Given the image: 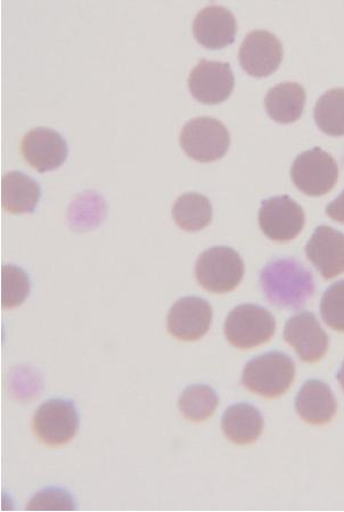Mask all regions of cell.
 Here are the masks:
<instances>
[{"label": "cell", "mask_w": 344, "mask_h": 512, "mask_svg": "<svg viewBox=\"0 0 344 512\" xmlns=\"http://www.w3.org/2000/svg\"><path fill=\"white\" fill-rule=\"evenodd\" d=\"M266 299L277 308L298 310L315 293L311 272L296 259L269 262L260 274Z\"/></svg>", "instance_id": "cell-1"}, {"label": "cell", "mask_w": 344, "mask_h": 512, "mask_svg": "<svg viewBox=\"0 0 344 512\" xmlns=\"http://www.w3.org/2000/svg\"><path fill=\"white\" fill-rule=\"evenodd\" d=\"M296 378V363L280 351L253 358L243 370L242 384L248 391L266 399H275L291 387Z\"/></svg>", "instance_id": "cell-2"}, {"label": "cell", "mask_w": 344, "mask_h": 512, "mask_svg": "<svg viewBox=\"0 0 344 512\" xmlns=\"http://www.w3.org/2000/svg\"><path fill=\"white\" fill-rule=\"evenodd\" d=\"M244 262L231 247L215 246L204 251L195 264V277L208 292L226 294L242 282Z\"/></svg>", "instance_id": "cell-3"}, {"label": "cell", "mask_w": 344, "mask_h": 512, "mask_svg": "<svg viewBox=\"0 0 344 512\" xmlns=\"http://www.w3.org/2000/svg\"><path fill=\"white\" fill-rule=\"evenodd\" d=\"M227 341L235 348L250 350L272 340L276 320L266 308L256 304H241L231 312L224 327Z\"/></svg>", "instance_id": "cell-4"}, {"label": "cell", "mask_w": 344, "mask_h": 512, "mask_svg": "<svg viewBox=\"0 0 344 512\" xmlns=\"http://www.w3.org/2000/svg\"><path fill=\"white\" fill-rule=\"evenodd\" d=\"M179 142L191 159L208 163L224 158L231 146V135L223 122L200 117L186 123Z\"/></svg>", "instance_id": "cell-5"}, {"label": "cell", "mask_w": 344, "mask_h": 512, "mask_svg": "<svg viewBox=\"0 0 344 512\" xmlns=\"http://www.w3.org/2000/svg\"><path fill=\"white\" fill-rule=\"evenodd\" d=\"M294 186L303 194L313 197L330 193L337 185L339 167L330 153L315 147L301 153L291 168Z\"/></svg>", "instance_id": "cell-6"}, {"label": "cell", "mask_w": 344, "mask_h": 512, "mask_svg": "<svg viewBox=\"0 0 344 512\" xmlns=\"http://www.w3.org/2000/svg\"><path fill=\"white\" fill-rule=\"evenodd\" d=\"M37 439L48 447H61L76 436L79 416L70 400H48L40 406L32 420Z\"/></svg>", "instance_id": "cell-7"}, {"label": "cell", "mask_w": 344, "mask_h": 512, "mask_svg": "<svg viewBox=\"0 0 344 512\" xmlns=\"http://www.w3.org/2000/svg\"><path fill=\"white\" fill-rule=\"evenodd\" d=\"M306 224V214L290 196H275L261 202L259 226L262 233L277 243L297 238Z\"/></svg>", "instance_id": "cell-8"}, {"label": "cell", "mask_w": 344, "mask_h": 512, "mask_svg": "<svg viewBox=\"0 0 344 512\" xmlns=\"http://www.w3.org/2000/svg\"><path fill=\"white\" fill-rule=\"evenodd\" d=\"M283 56V45L274 33L256 30L251 31L243 40L239 61L249 76L266 78L280 68Z\"/></svg>", "instance_id": "cell-9"}, {"label": "cell", "mask_w": 344, "mask_h": 512, "mask_svg": "<svg viewBox=\"0 0 344 512\" xmlns=\"http://www.w3.org/2000/svg\"><path fill=\"white\" fill-rule=\"evenodd\" d=\"M235 86L231 64L201 60L188 78L192 96L203 104L217 105L232 95Z\"/></svg>", "instance_id": "cell-10"}, {"label": "cell", "mask_w": 344, "mask_h": 512, "mask_svg": "<svg viewBox=\"0 0 344 512\" xmlns=\"http://www.w3.org/2000/svg\"><path fill=\"white\" fill-rule=\"evenodd\" d=\"M212 317L214 311L208 301L196 296L183 297L168 313V332L180 341H199L209 332Z\"/></svg>", "instance_id": "cell-11"}, {"label": "cell", "mask_w": 344, "mask_h": 512, "mask_svg": "<svg viewBox=\"0 0 344 512\" xmlns=\"http://www.w3.org/2000/svg\"><path fill=\"white\" fill-rule=\"evenodd\" d=\"M284 340L306 363L321 361L329 350V336L311 312H300L286 321Z\"/></svg>", "instance_id": "cell-12"}, {"label": "cell", "mask_w": 344, "mask_h": 512, "mask_svg": "<svg viewBox=\"0 0 344 512\" xmlns=\"http://www.w3.org/2000/svg\"><path fill=\"white\" fill-rule=\"evenodd\" d=\"M20 151L31 168L44 173L63 165L68 158L69 147L59 132L40 127L22 138Z\"/></svg>", "instance_id": "cell-13"}, {"label": "cell", "mask_w": 344, "mask_h": 512, "mask_svg": "<svg viewBox=\"0 0 344 512\" xmlns=\"http://www.w3.org/2000/svg\"><path fill=\"white\" fill-rule=\"evenodd\" d=\"M306 255L324 279L344 274V234L330 226L318 227L306 245Z\"/></svg>", "instance_id": "cell-14"}, {"label": "cell", "mask_w": 344, "mask_h": 512, "mask_svg": "<svg viewBox=\"0 0 344 512\" xmlns=\"http://www.w3.org/2000/svg\"><path fill=\"white\" fill-rule=\"evenodd\" d=\"M237 33V22L228 8L220 5L204 7L196 14L193 35L203 47L223 49L232 45Z\"/></svg>", "instance_id": "cell-15"}, {"label": "cell", "mask_w": 344, "mask_h": 512, "mask_svg": "<svg viewBox=\"0 0 344 512\" xmlns=\"http://www.w3.org/2000/svg\"><path fill=\"white\" fill-rule=\"evenodd\" d=\"M296 410L306 423L325 425L337 415L338 403L329 385L318 379H310L297 395Z\"/></svg>", "instance_id": "cell-16"}, {"label": "cell", "mask_w": 344, "mask_h": 512, "mask_svg": "<svg viewBox=\"0 0 344 512\" xmlns=\"http://www.w3.org/2000/svg\"><path fill=\"white\" fill-rule=\"evenodd\" d=\"M221 428L229 441L239 445L252 444L264 431V417L252 404L237 403L225 411Z\"/></svg>", "instance_id": "cell-17"}, {"label": "cell", "mask_w": 344, "mask_h": 512, "mask_svg": "<svg viewBox=\"0 0 344 512\" xmlns=\"http://www.w3.org/2000/svg\"><path fill=\"white\" fill-rule=\"evenodd\" d=\"M306 90L297 82H283L270 89L265 109L272 120L282 125L297 122L305 111Z\"/></svg>", "instance_id": "cell-18"}, {"label": "cell", "mask_w": 344, "mask_h": 512, "mask_svg": "<svg viewBox=\"0 0 344 512\" xmlns=\"http://www.w3.org/2000/svg\"><path fill=\"white\" fill-rule=\"evenodd\" d=\"M42 197L35 179L20 171H10L2 178L3 208L12 214L34 213Z\"/></svg>", "instance_id": "cell-19"}, {"label": "cell", "mask_w": 344, "mask_h": 512, "mask_svg": "<svg viewBox=\"0 0 344 512\" xmlns=\"http://www.w3.org/2000/svg\"><path fill=\"white\" fill-rule=\"evenodd\" d=\"M212 205L208 197L187 193L177 198L172 208V218L177 226L188 233L207 228L212 221Z\"/></svg>", "instance_id": "cell-20"}, {"label": "cell", "mask_w": 344, "mask_h": 512, "mask_svg": "<svg viewBox=\"0 0 344 512\" xmlns=\"http://www.w3.org/2000/svg\"><path fill=\"white\" fill-rule=\"evenodd\" d=\"M316 125L324 134L344 136V88H334L319 97L315 106Z\"/></svg>", "instance_id": "cell-21"}, {"label": "cell", "mask_w": 344, "mask_h": 512, "mask_svg": "<svg viewBox=\"0 0 344 512\" xmlns=\"http://www.w3.org/2000/svg\"><path fill=\"white\" fill-rule=\"evenodd\" d=\"M219 398L214 388L208 385H192L180 395L178 407L182 415L195 423L209 419L215 414Z\"/></svg>", "instance_id": "cell-22"}, {"label": "cell", "mask_w": 344, "mask_h": 512, "mask_svg": "<svg viewBox=\"0 0 344 512\" xmlns=\"http://www.w3.org/2000/svg\"><path fill=\"white\" fill-rule=\"evenodd\" d=\"M30 278L26 271L13 264L2 268V307L13 309L19 307L30 294Z\"/></svg>", "instance_id": "cell-23"}, {"label": "cell", "mask_w": 344, "mask_h": 512, "mask_svg": "<svg viewBox=\"0 0 344 512\" xmlns=\"http://www.w3.org/2000/svg\"><path fill=\"white\" fill-rule=\"evenodd\" d=\"M321 315L327 326L344 333V280L326 289L321 301Z\"/></svg>", "instance_id": "cell-24"}, {"label": "cell", "mask_w": 344, "mask_h": 512, "mask_svg": "<svg viewBox=\"0 0 344 512\" xmlns=\"http://www.w3.org/2000/svg\"><path fill=\"white\" fill-rule=\"evenodd\" d=\"M72 498L63 490L59 489H48L39 492L34 499L30 501L28 510H72L75 506H72Z\"/></svg>", "instance_id": "cell-25"}, {"label": "cell", "mask_w": 344, "mask_h": 512, "mask_svg": "<svg viewBox=\"0 0 344 512\" xmlns=\"http://www.w3.org/2000/svg\"><path fill=\"white\" fill-rule=\"evenodd\" d=\"M326 214L332 220L344 225V191L332 203L327 205Z\"/></svg>", "instance_id": "cell-26"}, {"label": "cell", "mask_w": 344, "mask_h": 512, "mask_svg": "<svg viewBox=\"0 0 344 512\" xmlns=\"http://www.w3.org/2000/svg\"><path fill=\"white\" fill-rule=\"evenodd\" d=\"M337 378L342 390L344 391V361L342 363L341 368L338 371Z\"/></svg>", "instance_id": "cell-27"}]
</instances>
